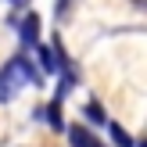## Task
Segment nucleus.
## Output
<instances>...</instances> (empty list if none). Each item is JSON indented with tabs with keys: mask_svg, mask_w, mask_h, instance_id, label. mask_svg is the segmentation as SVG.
Returning <instances> with one entry per match:
<instances>
[{
	"mask_svg": "<svg viewBox=\"0 0 147 147\" xmlns=\"http://www.w3.org/2000/svg\"><path fill=\"white\" fill-rule=\"evenodd\" d=\"M25 86H40V72L32 68V61H29L25 54H14L11 61L0 68V100L18 97Z\"/></svg>",
	"mask_w": 147,
	"mask_h": 147,
	"instance_id": "f257e3e1",
	"label": "nucleus"
},
{
	"mask_svg": "<svg viewBox=\"0 0 147 147\" xmlns=\"http://www.w3.org/2000/svg\"><path fill=\"white\" fill-rule=\"evenodd\" d=\"M18 32H22V43H25V47H40V18H36L32 11L18 22Z\"/></svg>",
	"mask_w": 147,
	"mask_h": 147,
	"instance_id": "f03ea898",
	"label": "nucleus"
},
{
	"mask_svg": "<svg viewBox=\"0 0 147 147\" xmlns=\"http://www.w3.org/2000/svg\"><path fill=\"white\" fill-rule=\"evenodd\" d=\"M36 50V61H40V68H43V76H54V72H61V61H57V54H54V47H32Z\"/></svg>",
	"mask_w": 147,
	"mask_h": 147,
	"instance_id": "7ed1b4c3",
	"label": "nucleus"
},
{
	"mask_svg": "<svg viewBox=\"0 0 147 147\" xmlns=\"http://www.w3.org/2000/svg\"><path fill=\"white\" fill-rule=\"evenodd\" d=\"M68 144H72V147H104L86 126H68Z\"/></svg>",
	"mask_w": 147,
	"mask_h": 147,
	"instance_id": "20e7f679",
	"label": "nucleus"
},
{
	"mask_svg": "<svg viewBox=\"0 0 147 147\" xmlns=\"http://www.w3.org/2000/svg\"><path fill=\"white\" fill-rule=\"evenodd\" d=\"M36 119H47L50 129H65V119H61V104L50 100V104H40L36 108Z\"/></svg>",
	"mask_w": 147,
	"mask_h": 147,
	"instance_id": "39448f33",
	"label": "nucleus"
},
{
	"mask_svg": "<svg viewBox=\"0 0 147 147\" xmlns=\"http://www.w3.org/2000/svg\"><path fill=\"white\" fill-rule=\"evenodd\" d=\"M108 133H111V140H115V147H133V140H129V133L119 126V122H108Z\"/></svg>",
	"mask_w": 147,
	"mask_h": 147,
	"instance_id": "423d86ee",
	"label": "nucleus"
},
{
	"mask_svg": "<svg viewBox=\"0 0 147 147\" xmlns=\"http://www.w3.org/2000/svg\"><path fill=\"white\" fill-rule=\"evenodd\" d=\"M83 111H86V119H90L93 126H104V108H100L97 100H90V104H86Z\"/></svg>",
	"mask_w": 147,
	"mask_h": 147,
	"instance_id": "0eeeda50",
	"label": "nucleus"
},
{
	"mask_svg": "<svg viewBox=\"0 0 147 147\" xmlns=\"http://www.w3.org/2000/svg\"><path fill=\"white\" fill-rule=\"evenodd\" d=\"M136 147H147V140H140V144H136Z\"/></svg>",
	"mask_w": 147,
	"mask_h": 147,
	"instance_id": "6e6552de",
	"label": "nucleus"
},
{
	"mask_svg": "<svg viewBox=\"0 0 147 147\" xmlns=\"http://www.w3.org/2000/svg\"><path fill=\"white\" fill-rule=\"evenodd\" d=\"M11 4H25V0H11Z\"/></svg>",
	"mask_w": 147,
	"mask_h": 147,
	"instance_id": "1a4fd4ad",
	"label": "nucleus"
}]
</instances>
